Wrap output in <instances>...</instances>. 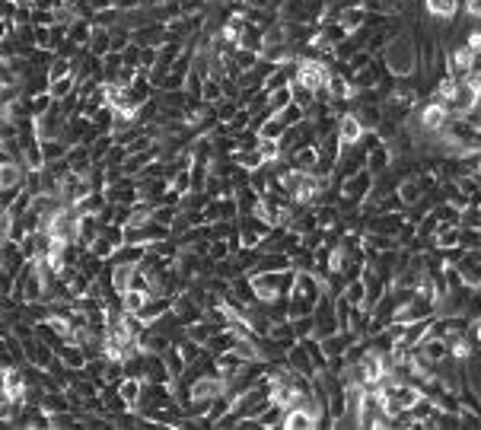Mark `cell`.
Returning a JSON list of instances; mask_svg holds the SVG:
<instances>
[{
	"label": "cell",
	"instance_id": "cell-8",
	"mask_svg": "<svg viewBox=\"0 0 481 430\" xmlns=\"http://www.w3.org/2000/svg\"><path fill=\"white\" fill-rule=\"evenodd\" d=\"M478 341H481V325H478Z\"/></svg>",
	"mask_w": 481,
	"mask_h": 430
},
{
	"label": "cell",
	"instance_id": "cell-1",
	"mask_svg": "<svg viewBox=\"0 0 481 430\" xmlns=\"http://www.w3.org/2000/svg\"><path fill=\"white\" fill-rule=\"evenodd\" d=\"M328 77H332V74H328L325 64H319V61H303L300 71H296L300 90H306V93H322L328 86Z\"/></svg>",
	"mask_w": 481,
	"mask_h": 430
},
{
	"label": "cell",
	"instance_id": "cell-7",
	"mask_svg": "<svg viewBox=\"0 0 481 430\" xmlns=\"http://www.w3.org/2000/svg\"><path fill=\"white\" fill-rule=\"evenodd\" d=\"M16 4H23V7H35L39 0H16Z\"/></svg>",
	"mask_w": 481,
	"mask_h": 430
},
{
	"label": "cell",
	"instance_id": "cell-5",
	"mask_svg": "<svg viewBox=\"0 0 481 430\" xmlns=\"http://www.w3.org/2000/svg\"><path fill=\"white\" fill-rule=\"evenodd\" d=\"M465 10L472 16H481V0H465Z\"/></svg>",
	"mask_w": 481,
	"mask_h": 430
},
{
	"label": "cell",
	"instance_id": "cell-4",
	"mask_svg": "<svg viewBox=\"0 0 481 430\" xmlns=\"http://www.w3.org/2000/svg\"><path fill=\"white\" fill-rule=\"evenodd\" d=\"M430 10L440 16H449L456 10V0H430Z\"/></svg>",
	"mask_w": 481,
	"mask_h": 430
},
{
	"label": "cell",
	"instance_id": "cell-6",
	"mask_svg": "<svg viewBox=\"0 0 481 430\" xmlns=\"http://www.w3.org/2000/svg\"><path fill=\"white\" fill-rule=\"evenodd\" d=\"M112 4H115V7H137L141 0H112Z\"/></svg>",
	"mask_w": 481,
	"mask_h": 430
},
{
	"label": "cell",
	"instance_id": "cell-3",
	"mask_svg": "<svg viewBox=\"0 0 481 430\" xmlns=\"http://www.w3.org/2000/svg\"><path fill=\"white\" fill-rule=\"evenodd\" d=\"M360 134H364V124H360V118H357V115H341L338 141H341V144H357Z\"/></svg>",
	"mask_w": 481,
	"mask_h": 430
},
{
	"label": "cell",
	"instance_id": "cell-2",
	"mask_svg": "<svg viewBox=\"0 0 481 430\" xmlns=\"http://www.w3.org/2000/svg\"><path fill=\"white\" fill-rule=\"evenodd\" d=\"M446 118H449V109L443 103H430V105H424V112H421V128H427V131H443L446 128Z\"/></svg>",
	"mask_w": 481,
	"mask_h": 430
}]
</instances>
